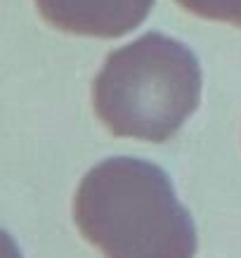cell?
Here are the masks:
<instances>
[{"instance_id": "cell-4", "label": "cell", "mask_w": 241, "mask_h": 258, "mask_svg": "<svg viewBox=\"0 0 241 258\" xmlns=\"http://www.w3.org/2000/svg\"><path fill=\"white\" fill-rule=\"evenodd\" d=\"M178 5L203 19L241 26V0H178Z\"/></svg>"}, {"instance_id": "cell-5", "label": "cell", "mask_w": 241, "mask_h": 258, "mask_svg": "<svg viewBox=\"0 0 241 258\" xmlns=\"http://www.w3.org/2000/svg\"><path fill=\"white\" fill-rule=\"evenodd\" d=\"M0 258H22V251H19L17 242L5 230H0Z\"/></svg>"}, {"instance_id": "cell-1", "label": "cell", "mask_w": 241, "mask_h": 258, "mask_svg": "<svg viewBox=\"0 0 241 258\" xmlns=\"http://www.w3.org/2000/svg\"><path fill=\"white\" fill-rule=\"evenodd\" d=\"M73 218L104 258H194L196 230L164 168L104 159L81 180Z\"/></svg>"}, {"instance_id": "cell-3", "label": "cell", "mask_w": 241, "mask_h": 258, "mask_svg": "<svg viewBox=\"0 0 241 258\" xmlns=\"http://www.w3.org/2000/svg\"><path fill=\"white\" fill-rule=\"evenodd\" d=\"M47 24L73 36L121 38L137 29L154 0H36Z\"/></svg>"}, {"instance_id": "cell-2", "label": "cell", "mask_w": 241, "mask_h": 258, "mask_svg": "<svg viewBox=\"0 0 241 258\" xmlns=\"http://www.w3.org/2000/svg\"><path fill=\"white\" fill-rule=\"evenodd\" d=\"M93 100L109 133L166 142L199 107L201 67L185 43L144 33L107 57Z\"/></svg>"}]
</instances>
